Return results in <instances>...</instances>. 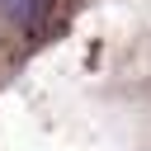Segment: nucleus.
<instances>
[{
    "label": "nucleus",
    "mask_w": 151,
    "mask_h": 151,
    "mask_svg": "<svg viewBox=\"0 0 151 151\" xmlns=\"http://www.w3.org/2000/svg\"><path fill=\"white\" fill-rule=\"evenodd\" d=\"M0 9H5L9 19H19V24H33V19L42 14V0H0Z\"/></svg>",
    "instance_id": "f257e3e1"
}]
</instances>
